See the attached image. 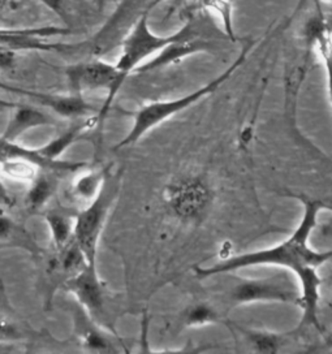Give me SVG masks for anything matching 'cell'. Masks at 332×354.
Instances as JSON below:
<instances>
[{"label":"cell","instance_id":"obj_1","mask_svg":"<svg viewBox=\"0 0 332 354\" xmlns=\"http://www.w3.org/2000/svg\"><path fill=\"white\" fill-rule=\"evenodd\" d=\"M299 201L304 206L302 216L299 225L289 234L287 240L262 250L233 255L210 267H197L194 272L199 279H209L255 266H277L287 270L297 279L301 290L299 308L302 309V319L299 328L313 326L321 331L318 308L322 280L318 268L332 262V249L317 252L309 243L310 236L317 225L318 215L324 205L321 201L306 197H299Z\"/></svg>","mask_w":332,"mask_h":354},{"label":"cell","instance_id":"obj_2","mask_svg":"<svg viewBox=\"0 0 332 354\" xmlns=\"http://www.w3.org/2000/svg\"><path fill=\"white\" fill-rule=\"evenodd\" d=\"M255 44L257 42L255 41H250L245 44L241 53L236 57V60L233 62L232 64L228 66L218 77L211 80L210 82H208L202 88H197L193 93H189L187 95L178 97L175 100H158V102L147 103L137 112H134L132 127H131L129 132L124 136L122 141L116 145V150L137 144L145 134L153 131L158 125L163 124L168 119L176 116L177 113L187 110L193 104L199 103V100L215 93L227 80L232 77L240 66H243L248 57V54L255 47Z\"/></svg>","mask_w":332,"mask_h":354},{"label":"cell","instance_id":"obj_3","mask_svg":"<svg viewBox=\"0 0 332 354\" xmlns=\"http://www.w3.org/2000/svg\"><path fill=\"white\" fill-rule=\"evenodd\" d=\"M122 188V174L107 168L98 196L75 218L73 240L86 257L89 265H95L100 236Z\"/></svg>","mask_w":332,"mask_h":354},{"label":"cell","instance_id":"obj_4","mask_svg":"<svg viewBox=\"0 0 332 354\" xmlns=\"http://www.w3.org/2000/svg\"><path fill=\"white\" fill-rule=\"evenodd\" d=\"M149 15L150 13H144L120 42L122 53L115 66L125 78L133 73L136 68L144 64L184 33L183 26L169 35L153 33L149 26Z\"/></svg>","mask_w":332,"mask_h":354},{"label":"cell","instance_id":"obj_5","mask_svg":"<svg viewBox=\"0 0 332 354\" xmlns=\"http://www.w3.org/2000/svg\"><path fill=\"white\" fill-rule=\"evenodd\" d=\"M297 279L284 271L275 277L262 279H236L228 290L233 305H248L259 302H283L299 306L301 290L296 286Z\"/></svg>","mask_w":332,"mask_h":354},{"label":"cell","instance_id":"obj_6","mask_svg":"<svg viewBox=\"0 0 332 354\" xmlns=\"http://www.w3.org/2000/svg\"><path fill=\"white\" fill-rule=\"evenodd\" d=\"M66 81L69 85V93L82 95L85 91L106 90L107 100L98 113V120H102L111 103L122 86L127 78L118 71L115 64L103 60H91L85 63H76L66 68Z\"/></svg>","mask_w":332,"mask_h":354},{"label":"cell","instance_id":"obj_7","mask_svg":"<svg viewBox=\"0 0 332 354\" xmlns=\"http://www.w3.org/2000/svg\"><path fill=\"white\" fill-rule=\"evenodd\" d=\"M151 1L153 0H119L110 19L93 39V51L106 54L113 47L120 46L122 38L132 29L136 21L144 13H150Z\"/></svg>","mask_w":332,"mask_h":354},{"label":"cell","instance_id":"obj_8","mask_svg":"<svg viewBox=\"0 0 332 354\" xmlns=\"http://www.w3.org/2000/svg\"><path fill=\"white\" fill-rule=\"evenodd\" d=\"M63 289L73 295L91 321H100L104 310V288L98 277L97 266L86 265L68 277Z\"/></svg>","mask_w":332,"mask_h":354},{"label":"cell","instance_id":"obj_9","mask_svg":"<svg viewBox=\"0 0 332 354\" xmlns=\"http://www.w3.org/2000/svg\"><path fill=\"white\" fill-rule=\"evenodd\" d=\"M71 33L66 28L44 26L26 29H0V47L13 51H64L71 46L66 44H50L44 38Z\"/></svg>","mask_w":332,"mask_h":354},{"label":"cell","instance_id":"obj_10","mask_svg":"<svg viewBox=\"0 0 332 354\" xmlns=\"http://www.w3.org/2000/svg\"><path fill=\"white\" fill-rule=\"evenodd\" d=\"M0 88L15 93V94H21L25 95L38 104L44 106L50 110L54 111L57 116L66 118V119H80L89 116L91 112H94L95 109L89 104L86 100H84L82 95L80 94H73L69 93L68 95H60V94H47V93H41L35 90H25V88H15L11 85L0 82Z\"/></svg>","mask_w":332,"mask_h":354},{"label":"cell","instance_id":"obj_11","mask_svg":"<svg viewBox=\"0 0 332 354\" xmlns=\"http://www.w3.org/2000/svg\"><path fill=\"white\" fill-rule=\"evenodd\" d=\"M315 1L317 12L311 16L309 21L305 24L304 28V42L309 44L314 51L318 53L321 57L323 68L326 72L327 80V90L329 97L332 106V32L329 22L326 20V16L322 11L320 0Z\"/></svg>","mask_w":332,"mask_h":354},{"label":"cell","instance_id":"obj_12","mask_svg":"<svg viewBox=\"0 0 332 354\" xmlns=\"http://www.w3.org/2000/svg\"><path fill=\"white\" fill-rule=\"evenodd\" d=\"M51 124H55V119L44 111L30 106H16L0 138L8 142H17L25 133Z\"/></svg>","mask_w":332,"mask_h":354},{"label":"cell","instance_id":"obj_13","mask_svg":"<svg viewBox=\"0 0 332 354\" xmlns=\"http://www.w3.org/2000/svg\"><path fill=\"white\" fill-rule=\"evenodd\" d=\"M95 119L98 120V116H95L93 120H95ZM93 120L78 122V124L69 127L64 132L60 133L57 137L53 138L51 141H48L44 146H41L39 149H37L38 154L50 163H54V165L63 163L59 160V158L64 154L72 145L76 144L78 140L85 134Z\"/></svg>","mask_w":332,"mask_h":354},{"label":"cell","instance_id":"obj_14","mask_svg":"<svg viewBox=\"0 0 332 354\" xmlns=\"http://www.w3.org/2000/svg\"><path fill=\"white\" fill-rule=\"evenodd\" d=\"M106 169H89L86 172L81 174L80 176L75 178L72 184V194L73 197L85 203V206L90 203L93 199L98 196L102 189L104 177H106Z\"/></svg>","mask_w":332,"mask_h":354},{"label":"cell","instance_id":"obj_15","mask_svg":"<svg viewBox=\"0 0 332 354\" xmlns=\"http://www.w3.org/2000/svg\"><path fill=\"white\" fill-rule=\"evenodd\" d=\"M25 196V203L30 211H39L53 198L55 193L56 183L44 174H38L32 183Z\"/></svg>","mask_w":332,"mask_h":354},{"label":"cell","instance_id":"obj_16","mask_svg":"<svg viewBox=\"0 0 332 354\" xmlns=\"http://www.w3.org/2000/svg\"><path fill=\"white\" fill-rule=\"evenodd\" d=\"M44 219L56 249L62 250L73 240L75 218L60 212H50L44 216Z\"/></svg>","mask_w":332,"mask_h":354},{"label":"cell","instance_id":"obj_17","mask_svg":"<svg viewBox=\"0 0 332 354\" xmlns=\"http://www.w3.org/2000/svg\"><path fill=\"white\" fill-rule=\"evenodd\" d=\"M39 166L25 158H7L0 163V171L12 180L32 183L38 175Z\"/></svg>","mask_w":332,"mask_h":354},{"label":"cell","instance_id":"obj_18","mask_svg":"<svg viewBox=\"0 0 332 354\" xmlns=\"http://www.w3.org/2000/svg\"><path fill=\"white\" fill-rule=\"evenodd\" d=\"M201 8L216 15L223 24V32L230 38L231 42H236L234 28H233V4L231 0H199Z\"/></svg>","mask_w":332,"mask_h":354},{"label":"cell","instance_id":"obj_19","mask_svg":"<svg viewBox=\"0 0 332 354\" xmlns=\"http://www.w3.org/2000/svg\"><path fill=\"white\" fill-rule=\"evenodd\" d=\"M94 324L95 323L91 322V326L89 327L80 326V337L82 344L93 352H116L107 336L94 328Z\"/></svg>","mask_w":332,"mask_h":354},{"label":"cell","instance_id":"obj_20","mask_svg":"<svg viewBox=\"0 0 332 354\" xmlns=\"http://www.w3.org/2000/svg\"><path fill=\"white\" fill-rule=\"evenodd\" d=\"M62 255V268L69 274V277L75 275L80 270H82L85 266L89 265L86 257L82 253L81 248L78 246L75 240L64 246Z\"/></svg>","mask_w":332,"mask_h":354},{"label":"cell","instance_id":"obj_21","mask_svg":"<svg viewBox=\"0 0 332 354\" xmlns=\"http://www.w3.org/2000/svg\"><path fill=\"white\" fill-rule=\"evenodd\" d=\"M187 318H188V324L201 326V324H209L216 321L218 315L209 305H197L190 309Z\"/></svg>","mask_w":332,"mask_h":354},{"label":"cell","instance_id":"obj_22","mask_svg":"<svg viewBox=\"0 0 332 354\" xmlns=\"http://www.w3.org/2000/svg\"><path fill=\"white\" fill-rule=\"evenodd\" d=\"M46 8L54 12L59 19L68 22V13L66 10V0H38Z\"/></svg>","mask_w":332,"mask_h":354},{"label":"cell","instance_id":"obj_23","mask_svg":"<svg viewBox=\"0 0 332 354\" xmlns=\"http://www.w3.org/2000/svg\"><path fill=\"white\" fill-rule=\"evenodd\" d=\"M16 62V51L6 48V47H0V71H6V69H11L15 66Z\"/></svg>","mask_w":332,"mask_h":354},{"label":"cell","instance_id":"obj_24","mask_svg":"<svg viewBox=\"0 0 332 354\" xmlns=\"http://www.w3.org/2000/svg\"><path fill=\"white\" fill-rule=\"evenodd\" d=\"M15 231V224L12 219L6 215H0V241L11 237V233Z\"/></svg>","mask_w":332,"mask_h":354},{"label":"cell","instance_id":"obj_25","mask_svg":"<svg viewBox=\"0 0 332 354\" xmlns=\"http://www.w3.org/2000/svg\"><path fill=\"white\" fill-rule=\"evenodd\" d=\"M13 197L11 193L8 192V189L6 188V185L3 184L1 178H0V206L3 207H11L13 205Z\"/></svg>","mask_w":332,"mask_h":354},{"label":"cell","instance_id":"obj_26","mask_svg":"<svg viewBox=\"0 0 332 354\" xmlns=\"http://www.w3.org/2000/svg\"><path fill=\"white\" fill-rule=\"evenodd\" d=\"M162 1H166V0H153L151 4H150V12H151V10L155 8L158 4H160ZM168 1H169V4H171V6H169V12H172L175 11L177 7H180L184 0H168Z\"/></svg>","mask_w":332,"mask_h":354},{"label":"cell","instance_id":"obj_27","mask_svg":"<svg viewBox=\"0 0 332 354\" xmlns=\"http://www.w3.org/2000/svg\"><path fill=\"white\" fill-rule=\"evenodd\" d=\"M16 107L15 103L8 102V100H1L0 98V110H13Z\"/></svg>","mask_w":332,"mask_h":354},{"label":"cell","instance_id":"obj_28","mask_svg":"<svg viewBox=\"0 0 332 354\" xmlns=\"http://www.w3.org/2000/svg\"><path fill=\"white\" fill-rule=\"evenodd\" d=\"M113 1H119V0H97V4H98V10L100 11H103L110 3H113Z\"/></svg>","mask_w":332,"mask_h":354},{"label":"cell","instance_id":"obj_29","mask_svg":"<svg viewBox=\"0 0 332 354\" xmlns=\"http://www.w3.org/2000/svg\"><path fill=\"white\" fill-rule=\"evenodd\" d=\"M4 159H6V156H4V154L0 151V163H1Z\"/></svg>","mask_w":332,"mask_h":354},{"label":"cell","instance_id":"obj_30","mask_svg":"<svg viewBox=\"0 0 332 354\" xmlns=\"http://www.w3.org/2000/svg\"><path fill=\"white\" fill-rule=\"evenodd\" d=\"M7 1H8V0H0V8H1Z\"/></svg>","mask_w":332,"mask_h":354},{"label":"cell","instance_id":"obj_31","mask_svg":"<svg viewBox=\"0 0 332 354\" xmlns=\"http://www.w3.org/2000/svg\"><path fill=\"white\" fill-rule=\"evenodd\" d=\"M330 305H331V308H332V292H331V302H330Z\"/></svg>","mask_w":332,"mask_h":354},{"label":"cell","instance_id":"obj_32","mask_svg":"<svg viewBox=\"0 0 332 354\" xmlns=\"http://www.w3.org/2000/svg\"><path fill=\"white\" fill-rule=\"evenodd\" d=\"M326 1H329V3H332V0H326Z\"/></svg>","mask_w":332,"mask_h":354}]
</instances>
